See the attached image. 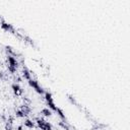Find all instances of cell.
<instances>
[{
    "mask_svg": "<svg viewBox=\"0 0 130 130\" xmlns=\"http://www.w3.org/2000/svg\"><path fill=\"white\" fill-rule=\"evenodd\" d=\"M37 124H38L39 128H41L42 130H52V126L50 123L45 121V120H43V119L37 120Z\"/></svg>",
    "mask_w": 130,
    "mask_h": 130,
    "instance_id": "cell-2",
    "label": "cell"
},
{
    "mask_svg": "<svg viewBox=\"0 0 130 130\" xmlns=\"http://www.w3.org/2000/svg\"><path fill=\"white\" fill-rule=\"evenodd\" d=\"M29 84L32 86L33 88H35L36 89V92H39V94H43L44 92V91L42 89V88L39 85V83H38V81L37 80H34V79H30L29 80Z\"/></svg>",
    "mask_w": 130,
    "mask_h": 130,
    "instance_id": "cell-3",
    "label": "cell"
},
{
    "mask_svg": "<svg viewBox=\"0 0 130 130\" xmlns=\"http://www.w3.org/2000/svg\"><path fill=\"white\" fill-rule=\"evenodd\" d=\"M15 115H16V117H19V118H23V117H26V116H24V114L21 112L20 110H17L16 112H15Z\"/></svg>",
    "mask_w": 130,
    "mask_h": 130,
    "instance_id": "cell-11",
    "label": "cell"
},
{
    "mask_svg": "<svg viewBox=\"0 0 130 130\" xmlns=\"http://www.w3.org/2000/svg\"><path fill=\"white\" fill-rule=\"evenodd\" d=\"M41 114H43V115L46 117H50L52 115V112H51V110H49V109H43L41 111Z\"/></svg>",
    "mask_w": 130,
    "mask_h": 130,
    "instance_id": "cell-10",
    "label": "cell"
},
{
    "mask_svg": "<svg viewBox=\"0 0 130 130\" xmlns=\"http://www.w3.org/2000/svg\"><path fill=\"white\" fill-rule=\"evenodd\" d=\"M23 77H24V78H26L27 80L32 79V78H31V73H30V71H29V69H27V67H23Z\"/></svg>",
    "mask_w": 130,
    "mask_h": 130,
    "instance_id": "cell-8",
    "label": "cell"
},
{
    "mask_svg": "<svg viewBox=\"0 0 130 130\" xmlns=\"http://www.w3.org/2000/svg\"><path fill=\"white\" fill-rule=\"evenodd\" d=\"M20 111L23 112V114H24V116H27L29 114L31 113V108H30V106L29 105H23V106L20 107Z\"/></svg>",
    "mask_w": 130,
    "mask_h": 130,
    "instance_id": "cell-7",
    "label": "cell"
},
{
    "mask_svg": "<svg viewBox=\"0 0 130 130\" xmlns=\"http://www.w3.org/2000/svg\"><path fill=\"white\" fill-rule=\"evenodd\" d=\"M23 129V127H21V126H18V128H17V130H21Z\"/></svg>",
    "mask_w": 130,
    "mask_h": 130,
    "instance_id": "cell-13",
    "label": "cell"
},
{
    "mask_svg": "<svg viewBox=\"0 0 130 130\" xmlns=\"http://www.w3.org/2000/svg\"><path fill=\"white\" fill-rule=\"evenodd\" d=\"M5 130H13V118L12 117H9V119L6 122Z\"/></svg>",
    "mask_w": 130,
    "mask_h": 130,
    "instance_id": "cell-6",
    "label": "cell"
},
{
    "mask_svg": "<svg viewBox=\"0 0 130 130\" xmlns=\"http://www.w3.org/2000/svg\"><path fill=\"white\" fill-rule=\"evenodd\" d=\"M24 126H27V128H34L35 127V124H34V122L32 121V120H26L24 121Z\"/></svg>",
    "mask_w": 130,
    "mask_h": 130,
    "instance_id": "cell-9",
    "label": "cell"
},
{
    "mask_svg": "<svg viewBox=\"0 0 130 130\" xmlns=\"http://www.w3.org/2000/svg\"><path fill=\"white\" fill-rule=\"evenodd\" d=\"M56 112L58 113V115H59V116H60L62 119H65V115L63 114V112H62V110H61V109H59V108H57Z\"/></svg>",
    "mask_w": 130,
    "mask_h": 130,
    "instance_id": "cell-12",
    "label": "cell"
},
{
    "mask_svg": "<svg viewBox=\"0 0 130 130\" xmlns=\"http://www.w3.org/2000/svg\"><path fill=\"white\" fill-rule=\"evenodd\" d=\"M1 29H2V30H4L5 32H12V33L14 32L13 27H12L11 24H9V23H5V21H2V23H1Z\"/></svg>",
    "mask_w": 130,
    "mask_h": 130,
    "instance_id": "cell-4",
    "label": "cell"
},
{
    "mask_svg": "<svg viewBox=\"0 0 130 130\" xmlns=\"http://www.w3.org/2000/svg\"><path fill=\"white\" fill-rule=\"evenodd\" d=\"M7 61H8V70L10 71L11 73H14L18 67V62L13 56H11V55H8Z\"/></svg>",
    "mask_w": 130,
    "mask_h": 130,
    "instance_id": "cell-1",
    "label": "cell"
},
{
    "mask_svg": "<svg viewBox=\"0 0 130 130\" xmlns=\"http://www.w3.org/2000/svg\"><path fill=\"white\" fill-rule=\"evenodd\" d=\"M12 89H13V92L16 96H20L23 94V89H21V88L17 83H13V84H12Z\"/></svg>",
    "mask_w": 130,
    "mask_h": 130,
    "instance_id": "cell-5",
    "label": "cell"
}]
</instances>
